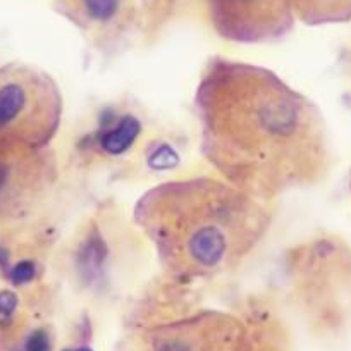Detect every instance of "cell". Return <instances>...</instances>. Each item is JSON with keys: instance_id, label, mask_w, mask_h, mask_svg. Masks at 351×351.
<instances>
[{"instance_id": "1", "label": "cell", "mask_w": 351, "mask_h": 351, "mask_svg": "<svg viewBox=\"0 0 351 351\" xmlns=\"http://www.w3.org/2000/svg\"><path fill=\"white\" fill-rule=\"evenodd\" d=\"M193 106L202 155L238 190L271 204L329 178L334 158L322 112L267 67L212 57Z\"/></svg>"}, {"instance_id": "2", "label": "cell", "mask_w": 351, "mask_h": 351, "mask_svg": "<svg viewBox=\"0 0 351 351\" xmlns=\"http://www.w3.org/2000/svg\"><path fill=\"white\" fill-rule=\"evenodd\" d=\"M133 221L169 276L198 281L238 269L267 236L272 210L221 178L200 176L145 191Z\"/></svg>"}, {"instance_id": "3", "label": "cell", "mask_w": 351, "mask_h": 351, "mask_svg": "<svg viewBox=\"0 0 351 351\" xmlns=\"http://www.w3.org/2000/svg\"><path fill=\"white\" fill-rule=\"evenodd\" d=\"M62 110V93L49 73L23 62L0 67V143L50 147Z\"/></svg>"}, {"instance_id": "4", "label": "cell", "mask_w": 351, "mask_h": 351, "mask_svg": "<svg viewBox=\"0 0 351 351\" xmlns=\"http://www.w3.org/2000/svg\"><path fill=\"white\" fill-rule=\"evenodd\" d=\"M59 181V162L50 147L0 143V224L32 215Z\"/></svg>"}, {"instance_id": "5", "label": "cell", "mask_w": 351, "mask_h": 351, "mask_svg": "<svg viewBox=\"0 0 351 351\" xmlns=\"http://www.w3.org/2000/svg\"><path fill=\"white\" fill-rule=\"evenodd\" d=\"M145 351H260L255 336L238 315L198 310L150 327Z\"/></svg>"}, {"instance_id": "6", "label": "cell", "mask_w": 351, "mask_h": 351, "mask_svg": "<svg viewBox=\"0 0 351 351\" xmlns=\"http://www.w3.org/2000/svg\"><path fill=\"white\" fill-rule=\"evenodd\" d=\"M219 36L234 43H271L288 35L296 19L289 0H207Z\"/></svg>"}, {"instance_id": "7", "label": "cell", "mask_w": 351, "mask_h": 351, "mask_svg": "<svg viewBox=\"0 0 351 351\" xmlns=\"http://www.w3.org/2000/svg\"><path fill=\"white\" fill-rule=\"evenodd\" d=\"M57 11L90 38L119 35L134 12V0H56Z\"/></svg>"}, {"instance_id": "8", "label": "cell", "mask_w": 351, "mask_h": 351, "mask_svg": "<svg viewBox=\"0 0 351 351\" xmlns=\"http://www.w3.org/2000/svg\"><path fill=\"white\" fill-rule=\"evenodd\" d=\"M296 21L306 26L351 21V0H289Z\"/></svg>"}, {"instance_id": "9", "label": "cell", "mask_w": 351, "mask_h": 351, "mask_svg": "<svg viewBox=\"0 0 351 351\" xmlns=\"http://www.w3.org/2000/svg\"><path fill=\"white\" fill-rule=\"evenodd\" d=\"M350 193H351V180H350Z\"/></svg>"}]
</instances>
